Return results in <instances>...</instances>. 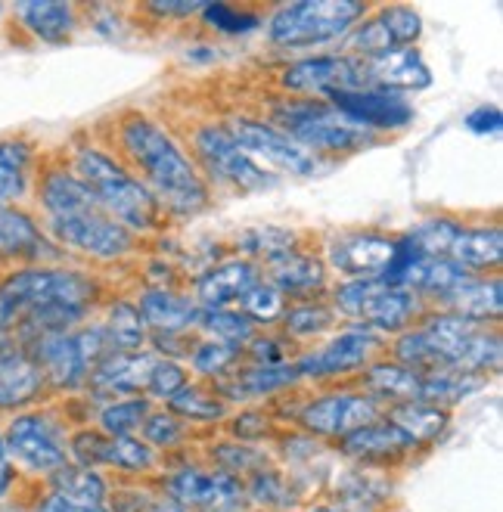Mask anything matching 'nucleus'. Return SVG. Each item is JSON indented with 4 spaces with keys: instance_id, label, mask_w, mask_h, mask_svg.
<instances>
[{
    "instance_id": "obj_1",
    "label": "nucleus",
    "mask_w": 503,
    "mask_h": 512,
    "mask_svg": "<svg viewBox=\"0 0 503 512\" xmlns=\"http://www.w3.org/2000/svg\"><path fill=\"white\" fill-rule=\"evenodd\" d=\"M106 149L150 190L168 218H199L215 205V190L156 115L125 109L115 115Z\"/></svg>"
},
{
    "instance_id": "obj_2",
    "label": "nucleus",
    "mask_w": 503,
    "mask_h": 512,
    "mask_svg": "<svg viewBox=\"0 0 503 512\" xmlns=\"http://www.w3.org/2000/svg\"><path fill=\"white\" fill-rule=\"evenodd\" d=\"M100 298V283L66 267H19L0 280V348L69 333Z\"/></svg>"
},
{
    "instance_id": "obj_3",
    "label": "nucleus",
    "mask_w": 503,
    "mask_h": 512,
    "mask_svg": "<svg viewBox=\"0 0 503 512\" xmlns=\"http://www.w3.org/2000/svg\"><path fill=\"white\" fill-rule=\"evenodd\" d=\"M69 168L75 171L81 184L97 196L103 212L109 218H115L122 227H128L131 233L143 236V233L165 230L168 215L159 205V199L146 190L106 146H100V143L72 146Z\"/></svg>"
},
{
    "instance_id": "obj_4",
    "label": "nucleus",
    "mask_w": 503,
    "mask_h": 512,
    "mask_svg": "<svg viewBox=\"0 0 503 512\" xmlns=\"http://www.w3.org/2000/svg\"><path fill=\"white\" fill-rule=\"evenodd\" d=\"M268 122L320 162L364 153L382 143L376 134L348 122L342 112L317 97H277V103L268 109Z\"/></svg>"
},
{
    "instance_id": "obj_5",
    "label": "nucleus",
    "mask_w": 503,
    "mask_h": 512,
    "mask_svg": "<svg viewBox=\"0 0 503 512\" xmlns=\"http://www.w3.org/2000/svg\"><path fill=\"white\" fill-rule=\"evenodd\" d=\"M373 7L364 0H299L264 19V35L277 50H308L342 41Z\"/></svg>"
},
{
    "instance_id": "obj_6",
    "label": "nucleus",
    "mask_w": 503,
    "mask_h": 512,
    "mask_svg": "<svg viewBox=\"0 0 503 512\" xmlns=\"http://www.w3.org/2000/svg\"><path fill=\"white\" fill-rule=\"evenodd\" d=\"M190 128H184V149L190 153V159L196 162V168L202 171V177L209 180V187H227L236 193H261L277 187V174L264 171L261 165H255L236 140L230 137V131L224 128V122H212V118H199V122H187Z\"/></svg>"
},
{
    "instance_id": "obj_7",
    "label": "nucleus",
    "mask_w": 503,
    "mask_h": 512,
    "mask_svg": "<svg viewBox=\"0 0 503 512\" xmlns=\"http://www.w3.org/2000/svg\"><path fill=\"white\" fill-rule=\"evenodd\" d=\"M330 305L339 317L361 323L367 329H373L382 339H395L407 329H413L420 323V317L429 311V305L413 295L407 289H395L379 283L376 277L370 280H345L330 292Z\"/></svg>"
},
{
    "instance_id": "obj_8",
    "label": "nucleus",
    "mask_w": 503,
    "mask_h": 512,
    "mask_svg": "<svg viewBox=\"0 0 503 512\" xmlns=\"http://www.w3.org/2000/svg\"><path fill=\"white\" fill-rule=\"evenodd\" d=\"M224 128L230 131V137L236 140V146L243 153L261 165L264 171H277V174H289V177H314L327 168V162H320L317 156H311L308 149H302L299 143H292L283 131H277L268 118L261 115H246V112H233L227 118H221Z\"/></svg>"
},
{
    "instance_id": "obj_9",
    "label": "nucleus",
    "mask_w": 503,
    "mask_h": 512,
    "mask_svg": "<svg viewBox=\"0 0 503 512\" xmlns=\"http://www.w3.org/2000/svg\"><path fill=\"white\" fill-rule=\"evenodd\" d=\"M382 354H386V339L361 323H351L339 329L330 342H323L317 351L295 354L292 364L302 382H336L351 373H361Z\"/></svg>"
},
{
    "instance_id": "obj_10",
    "label": "nucleus",
    "mask_w": 503,
    "mask_h": 512,
    "mask_svg": "<svg viewBox=\"0 0 503 512\" xmlns=\"http://www.w3.org/2000/svg\"><path fill=\"white\" fill-rule=\"evenodd\" d=\"M382 410L386 407H382L376 398L364 395V391L333 388V391H323V395L308 398L299 410H295L292 419L314 441H342L345 435L364 429L367 423H376Z\"/></svg>"
},
{
    "instance_id": "obj_11",
    "label": "nucleus",
    "mask_w": 503,
    "mask_h": 512,
    "mask_svg": "<svg viewBox=\"0 0 503 512\" xmlns=\"http://www.w3.org/2000/svg\"><path fill=\"white\" fill-rule=\"evenodd\" d=\"M274 87L283 97H317L327 100L336 90L367 87L364 59H354L345 53H323L292 59L274 69Z\"/></svg>"
},
{
    "instance_id": "obj_12",
    "label": "nucleus",
    "mask_w": 503,
    "mask_h": 512,
    "mask_svg": "<svg viewBox=\"0 0 503 512\" xmlns=\"http://www.w3.org/2000/svg\"><path fill=\"white\" fill-rule=\"evenodd\" d=\"M47 230L59 246L81 252L94 261H122L140 249V236L109 218L103 208L75 218H53L47 221Z\"/></svg>"
},
{
    "instance_id": "obj_13",
    "label": "nucleus",
    "mask_w": 503,
    "mask_h": 512,
    "mask_svg": "<svg viewBox=\"0 0 503 512\" xmlns=\"http://www.w3.org/2000/svg\"><path fill=\"white\" fill-rule=\"evenodd\" d=\"M4 444L7 454L35 475H53L69 466V438L50 413L35 410L13 416Z\"/></svg>"
},
{
    "instance_id": "obj_14",
    "label": "nucleus",
    "mask_w": 503,
    "mask_h": 512,
    "mask_svg": "<svg viewBox=\"0 0 503 512\" xmlns=\"http://www.w3.org/2000/svg\"><path fill=\"white\" fill-rule=\"evenodd\" d=\"M162 488L184 512H246L249 506L243 478L227 475L221 469H202V466L174 469L162 481Z\"/></svg>"
},
{
    "instance_id": "obj_15",
    "label": "nucleus",
    "mask_w": 503,
    "mask_h": 512,
    "mask_svg": "<svg viewBox=\"0 0 503 512\" xmlns=\"http://www.w3.org/2000/svg\"><path fill=\"white\" fill-rule=\"evenodd\" d=\"M420 35H423V16L413 7L407 4L376 7L342 38L345 47L342 53L354 59H373L398 47H417Z\"/></svg>"
},
{
    "instance_id": "obj_16",
    "label": "nucleus",
    "mask_w": 503,
    "mask_h": 512,
    "mask_svg": "<svg viewBox=\"0 0 503 512\" xmlns=\"http://www.w3.org/2000/svg\"><path fill=\"white\" fill-rule=\"evenodd\" d=\"M327 103L336 112H342L348 122L376 134L379 140L404 134L413 125V118H417V109H413V103L404 94H392V90L379 87L336 90V94L327 97Z\"/></svg>"
},
{
    "instance_id": "obj_17",
    "label": "nucleus",
    "mask_w": 503,
    "mask_h": 512,
    "mask_svg": "<svg viewBox=\"0 0 503 512\" xmlns=\"http://www.w3.org/2000/svg\"><path fill=\"white\" fill-rule=\"evenodd\" d=\"M395 252V236L382 230H345L323 246V264L345 280L379 277Z\"/></svg>"
},
{
    "instance_id": "obj_18",
    "label": "nucleus",
    "mask_w": 503,
    "mask_h": 512,
    "mask_svg": "<svg viewBox=\"0 0 503 512\" xmlns=\"http://www.w3.org/2000/svg\"><path fill=\"white\" fill-rule=\"evenodd\" d=\"M339 454L354 460L358 466H370V469H382L389 472L392 466H401L404 460H410L417 454V441L410 435H404L395 423H389L386 416H379L376 423H367L364 429L345 435L342 441H336Z\"/></svg>"
},
{
    "instance_id": "obj_19",
    "label": "nucleus",
    "mask_w": 503,
    "mask_h": 512,
    "mask_svg": "<svg viewBox=\"0 0 503 512\" xmlns=\"http://www.w3.org/2000/svg\"><path fill=\"white\" fill-rule=\"evenodd\" d=\"M25 351L32 354L38 360V367L44 370L47 388H56V391H75V388L87 385V379L94 373V364L87 360L75 329H69V333L41 336Z\"/></svg>"
},
{
    "instance_id": "obj_20",
    "label": "nucleus",
    "mask_w": 503,
    "mask_h": 512,
    "mask_svg": "<svg viewBox=\"0 0 503 512\" xmlns=\"http://www.w3.org/2000/svg\"><path fill=\"white\" fill-rule=\"evenodd\" d=\"M38 512H112L109 481L97 469L69 463L50 475V491L44 494Z\"/></svg>"
},
{
    "instance_id": "obj_21",
    "label": "nucleus",
    "mask_w": 503,
    "mask_h": 512,
    "mask_svg": "<svg viewBox=\"0 0 503 512\" xmlns=\"http://www.w3.org/2000/svg\"><path fill=\"white\" fill-rule=\"evenodd\" d=\"M261 277L274 289H280L289 301H305V298H320V292H327L330 270L323 264V255L295 246L271 261H264Z\"/></svg>"
},
{
    "instance_id": "obj_22",
    "label": "nucleus",
    "mask_w": 503,
    "mask_h": 512,
    "mask_svg": "<svg viewBox=\"0 0 503 512\" xmlns=\"http://www.w3.org/2000/svg\"><path fill=\"white\" fill-rule=\"evenodd\" d=\"M261 277V267L249 258H227L209 270H202L196 277V289L193 298L202 311H218V308H230L236 305L252 286H258Z\"/></svg>"
},
{
    "instance_id": "obj_23",
    "label": "nucleus",
    "mask_w": 503,
    "mask_h": 512,
    "mask_svg": "<svg viewBox=\"0 0 503 512\" xmlns=\"http://www.w3.org/2000/svg\"><path fill=\"white\" fill-rule=\"evenodd\" d=\"M364 75L367 87L392 90V94H417V90L432 87V69L420 47H398L389 53H379L373 59H364Z\"/></svg>"
},
{
    "instance_id": "obj_24",
    "label": "nucleus",
    "mask_w": 503,
    "mask_h": 512,
    "mask_svg": "<svg viewBox=\"0 0 503 512\" xmlns=\"http://www.w3.org/2000/svg\"><path fill=\"white\" fill-rule=\"evenodd\" d=\"M47 376L25 348H0V413H13L41 401Z\"/></svg>"
},
{
    "instance_id": "obj_25",
    "label": "nucleus",
    "mask_w": 503,
    "mask_h": 512,
    "mask_svg": "<svg viewBox=\"0 0 503 512\" xmlns=\"http://www.w3.org/2000/svg\"><path fill=\"white\" fill-rule=\"evenodd\" d=\"M134 305H137L146 329H150V333H165V336L190 333V329H196L199 314H202L196 298H190L184 292H174L168 286L143 289Z\"/></svg>"
},
{
    "instance_id": "obj_26",
    "label": "nucleus",
    "mask_w": 503,
    "mask_h": 512,
    "mask_svg": "<svg viewBox=\"0 0 503 512\" xmlns=\"http://www.w3.org/2000/svg\"><path fill=\"white\" fill-rule=\"evenodd\" d=\"M156 364V354L137 351V354H109L103 364L91 373L87 385L94 388L97 398H137L146 391V379Z\"/></svg>"
},
{
    "instance_id": "obj_27",
    "label": "nucleus",
    "mask_w": 503,
    "mask_h": 512,
    "mask_svg": "<svg viewBox=\"0 0 503 512\" xmlns=\"http://www.w3.org/2000/svg\"><path fill=\"white\" fill-rule=\"evenodd\" d=\"M38 202L47 212V221L100 212L97 196L81 184L69 165H53V168L41 171V177H38Z\"/></svg>"
},
{
    "instance_id": "obj_28",
    "label": "nucleus",
    "mask_w": 503,
    "mask_h": 512,
    "mask_svg": "<svg viewBox=\"0 0 503 512\" xmlns=\"http://www.w3.org/2000/svg\"><path fill=\"white\" fill-rule=\"evenodd\" d=\"M448 258L460 264L469 274H497L503 258V230L500 224H460L454 243L448 249Z\"/></svg>"
},
{
    "instance_id": "obj_29",
    "label": "nucleus",
    "mask_w": 503,
    "mask_h": 512,
    "mask_svg": "<svg viewBox=\"0 0 503 512\" xmlns=\"http://www.w3.org/2000/svg\"><path fill=\"white\" fill-rule=\"evenodd\" d=\"M420 382L423 376L413 373L401 364H395L392 357H376L370 367L361 370V376L354 379L358 391L364 395L376 398L382 407H392V404H404V401H420Z\"/></svg>"
},
{
    "instance_id": "obj_30",
    "label": "nucleus",
    "mask_w": 503,
    "mask_h": 512,
    "mask_svg": "<svg viewBox=\"0 0 503 512\" xmlns=\"http://www.w3.org/2000/svg\"><path fill=\"white\" fill-rule=\"evenodd\" d=\"M500 277H469L463 286H457L454 292H448L441 301H435L432 311H448V314H457L463 320H472V323H488L494 326L500 320Z\"/></svg>"
},
{
    "instance_id": "obj_31",
    "label": "nucleus",
    "mask_w": 503,
    "mask_h": 512,
    "mask_svg": "<svg viewBox=\"0 0 503 512\" xmlns=\"http://www.w3.org/2000/svg\"><path fill=\"white\" fill-rule=\"evenodd\" d=\"M19 25L44 44H66L78 28V7L63 0H25L13 7Z\"/></svg>"
},
{
    "instance_id": "obj_32",
    "label": "nucleus",
    "mask_w": 503,
    "mask_h": 512,
    "mask_svg": "<svg viewBox=\"0 0 503 512\" xmlns=\"http://www.w3.org/2000/svg\"><path fill=\"white\" fill-rule=\"evenodd\" d=\"M382 416L395 423L404 435H410L417 441L420 450H429L432 444H438V438L451 429V410L448 407H435L426 401H404V404H392L382 410Z\"/></svg>"
},
{
    "instance_id": "obj_33",
    "label": "nucleus",
    "mask_w": 503,
    "mask_h": 512,
    "mask_svg": "<svg viewBox=\"0 0 503 512\" xmlns=\"http://www.w3.org/2000/svg\"><path fill=\"white\" fill-rule=\"evenodd\" d=\"M389 497L392 485L382 469L358 466L336 478V509L342 512H376L389 503Z\"/></svg>"
},
{
    "instance_id": "obj_34",
    "label": "nucleus",
    "mask_w": 503,
    "mask_h": 512,
    "mask_svg": "<svg viewBox=\"0 0 503 512\" xmlns=\"http://www.w3.org/2000/svg\"><path fill=\"white\" fill-rule=\"evenodd\" d=\"M339 314L327 298H305V301H289L286 314L277 323V333L292 342V345H305L320 339L323 333H330L336 326Z\"/></svg>"
},
{
    "instance_id": "obj_35",
    "label": "nucleus",
    "mask_w": 503,
    "mask_h": 512,
    "mask_svg": "<svg viewBox=\"0 0 503 512\" xmlns=\"http://www.w3.org/2000/svg\"><path fill=\"white\" fill-rule=\"evenodd\" d=\"M35 143L25 137H0V208L19 202L32 187Z\"/></svg>"
},
{
    "instance_id": "obj_36",
    "label": "nucleus",
    "mask_w": 503,
    "mask_h": 512,
    "mask_svg": "<svg viewBox=\"0 0 503 512\" xmlns=\"http://www.w3.org/2000/svg\"><path fill=\"white\" fill-rule=\"evenodd\" d=\"M44 233L38 221L16 205L0 208V261L7 258H41Z\"/></svg>"
},
{
    "instance_id": "obj_37",
    "label": "nucleus",
    "mask_w": 503,
    "mask_h": 512,
    "mask_svg": "<svg viewBox=\"0 0 503 512\" xmlns=\"http://www.w3.org/2000/svg\"><path fill=\"white\" fill-rule=\"evenodd\" d=\"M246 500L258 506V512H292L299 509V494L289 485V478L277 466H264L243 478Z\"/></svg>"
},
{
    "instance_id": "obj_38",
    "label": "nucleus",
    "mask_w": 503,
    "mask_h": 512,
    "mask_svg": "<svg viewBox=\"0 0 503 512\" xmlns=\"http://www.w3.org/2000/svg\"><path fill=\"white\" fill-rule=\"evenodd\" d=\"M100 326H103V333H106L115 354H137V351L146 348V336H150V329H146L137 305L128 298L109 301L106 320Z\"/></svg>"
},
{
    "instance_id": "obj_39",
    "label": "nucleus",
    "mask_w": 503,
    "mask_h": 512,
    "mask_svg": "<svg viewBox=\"0 0 503 512\" xmlns=\"http://www.w3.org/2000/svg\"><path fill=\"white\" fill-rule=\"evenodd\" d=\"M165 410L184 419V423H218L230 413V404L218 395L215 385L187 382L174 398L165 401Z\"/></svg>"
},
{
    "instance_id": "obj_40",
    "label": "nucleus",
    "mask_w": 503,
    "mask_h": 512,
    "mask_svg": "<svg viewBox=\"0 0 503 512\" xmlns=\"http://www.w3.org/2000/svg\"><path fill=\"white\" fill-rule=\"evenodd\" d=\"M485 385H488V376L460 373V370H435V373H426L420 382V401L451 410L454 404L476 395Z\"/></svg>"
},
{
    "instance_id": "obj_41",
    "label": "nucleus",
    "mask_w": 503,
    "mask_h": 512,
    "mask_svg": "<svg viewBox=\"0 0 503 512\" xmlns=\"http://www.w3.org/2000/svg\"><path fill=\"white\" fill-rule=\"evenodd\" d=\"M156 466H159V454L146 441H140L137 435L106 438L103 441L100 469H118V472H128V475H143V472H153Z\"/></svg>"
},
{
    "instance_id": "obj_42",
    "label": "nucleus",
    "mask_w": 503,
    "mask_h": 512,
    "mask_svg": "<svg viewBox=\"0 0 503 512\" xmlns=\"http://www.w3.org/2000/svg\"><path fill=\"white\" fill-rule=\"evenodd\" d=\"M153 413V401L146 395H137V398H115V401H106L100 410H97V429L106 435V438H128V435H137L143 419Z\"/></svg>"
},
{
    "instance_id": "obj_43",
    "label": "nucleus",
    "mask_w": 503,
    "mask_h": 512,
    "mask_svg": "<svg viewBox=\"0 0 503 512\" xmlns=\"http://www.w3.org/2000/svg\"><path fill=\"white\" fill-rule=\"evenodd\" d=\"M196 329H202L205 336L224 342V345H236V348H246L261 329L243 314V311H233V308H218V311H202Z\"/></svg>"
},
{
    "instance_id": "obj_44",
    "label": "nucleus",
    "mask_w": 503,
    "mask_h": 512,
    "mask_svg": "<svg viewBox=\"0 0 503 512\" xmlns=\"http://www.w3.org/2000/svg\"><path fill=\"white\" fill-rule=\"evenodd\" d=\"M243 354H246V348L224 345V342H215V339H202V342L193 345V351H190L187 360H190V367H193L196 376L218 382V379H224L233 367H240V364H243Z\"/></svg>"
},
{
    "instance_id": "obj_45",
    "label": "nucleus",
    "mask_w": 503,
    "mask_h": 512,
    "mask_svg": "<svg viewBox=\"0 0 503 512\" xmlns=\"http://www.w3.org/2000/svg\"><path fill=\"white\" fill-rule=\"evenodd\" d=\"M202 25L218 35H252L264 25V13L255 7H236V4H205L199 13Z\"/></svg>"
},
{
    "instance_id": "obj_46",
    "label": "nucleus",
    "mask_w": 503,
    "mask_h": 512,
    "mask_svg": "<svg viewBox=\"0 0 503 512\" xmlns=\"http://www.w3.org/2000/svg\"><path fill=\"white\" fill-rule=\"evenodd\" d=\"M209 457L215 463V469L227 472V475H236V478H246L264 466H271V457L264 454L261 447H252L246 441H221V444H212Z\"/></svg>"
},
{
    "instance_id": "obj_47",
    "label": "nucleus",
    "mask_w": 503,
    "mask_h": 512,
    "mask_svg": "<svg viewBox=\"0 0 503 512\" xmlns=\"http://www.w3.org/2000/svg\"><path fill=\"white\" fill-rule=\"evenodd\" d=\"M240 311L258 326V329H268V326H277L280 323V317L286 314V308H289V298L280 292V289H274L268 280H261L258 286H252L240 301Z\"/></svg>"
},
{
    "instance_id": "obj_48",
    "label": "nucleus",
    "mask_w": 503,
    "mask_h": 512,
    "mask_svg": "<svg viewBox=\"0 0 503 512\" xmlns=\"http://www.w3.org/2000/svg\"><path fill=\"white\" fill-rule=\"evenodd\" d=\"M460 224H463V218H457V215H432V218H423V221L413 224L407 230V236L426 255H432V258H448V249L454 243Z\"/></svg>"
},
{
    "instance_id": "obj_49",
    "label": "nucleus",
    "mask_w": 503,
    "mask_h": 512,
    "mask_svg": "<svg viewBox=\"0 0 503 512\" xmlns=\"http://www.w3.org/2000/svg\"><path fill=\"white\" fill-rule=\"evenodd\" d=\"M137 438L146 441L159 454V450H171L177 444H184L187 423H184V419H177L174 413H168V410H153L150 416L143 419Z\"/></svg>"
},
{
    "instance_id": "obj_50",
    "label": "nucleus",
    "mask_w": 503,
    "mask_h": 512,
    "mask_svg": "<svg viewBox=\"0 0 503 512\" xmlns=\"http://www.w3.org/2000/svg\"><path fill=\"white\" fill-rule=\"evenodd\" d=\"M190 382V373L184 370L181 360H168V357H156V364L150 370V379H146V398H156V401H168L174 398L177 391Z\"/></svg>"
},
{
    "instance_id": "obj_51",
    "label": "nucleus",
    "mask_w": 503,
    "mask_h": 512,
    "mask_svg": "<svg viewBox=\"0 0 503 512\" xmlns=\"http://www.w3.org/2000/svg\"><path fill=\"white\" fill-rule=\"evenodd\" d=\"M292 342H286L280 333H258L249 345H246V354L243 360H249V364L255 367H277V364H286V360H292Z\"/></svg>"
},
{
    "instance_id": "obj_52",
    "label": "nucleus",
    "mask_w": 503,
    "mask_h": 512,
    "mask_svg": "<svg viewBox=\"0 0 503 512\" xmlns=\"http://www.w3.org/2000/svg\"><path fill=\"white\" fill-rule=\"evenodd\" d=\"M227 429H230L233 441L252 444V441H264V438L274 435V419L264 413L261 407H246V410H240L230 419Z\"/></svg>"
},
{
    "instance_id": "obj_53",
    "label": "nucleus",
    "mask_w": 503,
    "mask_h": 512,
    "mask_svg": "<svg viewBox=\"0 0 503 512\" xmlns=\"http://www.w3.org/2000/svg\"><path fill=\"white\" fill-rule=\"evenodd\" d=\"M202 7H205V0H150V4H143L140 10L153 13L159 19H190V16H199Z\"/></svg>"
},
{
    "instance_id": "obj_54",
    "label": "nucleus",
    "mask_w": 503,
    "mask_h": 512,
    "mask_svg": "<svg viewBox=\"0 0 503 512\" xmlns=\"http://www.w3.org/2000/svg\"><path fill=\"white\" fill-rule=\"evenodd\" d=\"M463 125H466V131L479 134V137L497 134V131L503 128V115H500V106H494V103H482V106H476L472 112H466Z\"/></svg>"
},
{
    "instance_id": "obj_55",
    "label": "nucleus",
    "mask_w": 503,
    "mask_h": 512,
    "mask_svg": "<svg viewBox=\"0 0 503 512\" xmlns=\"http://www.w3.org/2000/svg\"><path fill=\"white\" fill-rule=\"evenodd\" d=\"M13 488V463H10V454H7V444H4V435H0V500H4Z\"/></svg>"
},
{
    "instance_id": "obj_56",
    "label": "nucleus",
    "mask_w": 503,
    "mask_h": 512,
    "mask_svg": "<svg viewBox=\"0 0 503 512\" xmlns=\"http://www.w3.org/2000/svg\"><path fill=\"white\" fill-rule=\"evenodd\" d=\"M292 512H342V509H336V506H311V509H292Z\"/></svg>"
},
{
    "instance_id": "obj_57",
    "label": "nucleus",
    "mask_w": 503,
    "mask_h": 512,
    "mask_svg": "<svg viewBox=\"0 0 503 512\" xmlns=\"http://www.w3.org/2000/svg\"><path fill=\"white\" fill-rule=\"evenodd\" d=\"M0 16H4V7H0Z\"/></svg>"
}]
</instances>
